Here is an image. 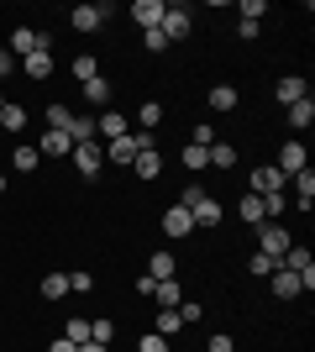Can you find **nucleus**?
Returning <instances> with one entry per match:
<instances>
[{
	"instance_id": "obj_1",
	"label": "nucleus",
	"mask_w": 315,
	"mask_h": 352,
	"mask_svg": "<svg viewBox=\"0 0 315 352\" xmlns=\"http://www.w3.org/2000/svg\"><path fill=\"white\" fill-rule=\"evenodd\" d=\"M142 147H158V137H152V132H126V137H116V142L105 147V158H110V163H126V168H132V158L142 153Z\"/></svg>"
},
{
	"instance_id": "obj_2",
	"label": "nucleus",
	"mask_w": 315,
	"mask_h": 352,
	"mask_svg": "<svg viewBox=\"0 0 315 352\" xmlns=\"http://www.w3.org/2000/svg\"><path fill=\"white\" fill-rule=\"evenodd\" d=\"M158 32L168 37V47L184 43V37L195 32V16H189V6H163V21H158Z\"/></svg>"
},
{
	"instance_id": "obj_3",
	"label": "nucleus",
	"mask_w": 315,
	"mask_h": 352,
	"mask_svg": "<svg viewBox=\"0 0 315 352\" xmlns=\"http://www.w3.org/2000/svg\"><path fill=\"white\" fill-rule=\"evenodd\" d=\"M69 158H74V168H79L84 179H95V174L105 168V147H100V142H74V153H69Z\"/></svg>"
},
{
	"instance_id": "obj_4",
	"label": "nucleus",
	"mask_w": 315,
	"mask_h": 352,
	"mask_svg": "<svg viewBox=\"0 0 315 352\" xmlns=\"http://www.w3.org/2000/svg\"><path fill=\"white\" fill-rule=\"evenodd\" d=\"M279 268H289V274H294L305 289H315V258H310L305 248H289L284 258H279Z\"/></svg>"
},
{
	"instance_id": "obj_5",
	"label": "nucleus",
	"mask_w": 315,
	"mask_h": 352,
	"mask_svg": "<svg viewBox=\"0 0 315 352\" xmlns=\"http://www.w3.org/2000/svg\"><path fill=\"white\" fill-rule=\"evenodd\" d=\"M105 16H110V6H105V0H95V6H74V11H69V21H74V32H100Z\"/></svg>"
},
{
	"instance_id": "obj_6",
	"label": "nucleus",
	"mask_w": 315,
	"mask_h": 352,
	"mask_svg": "<svg viewBox=\"0 0 315 352\" xmlns=\"http://www.w3.org/2000/svg\"><path fill=\"white\" fill-rule=\"evenodd\" d=\"M247 184H253V195H279L289 184L284 174H279V168H273V163H257L253 168V179H247Z\"/></svg>"
},
{
	"instance_id": "obj_7",
	"label": "nucleus",
	"mask_w": 315,
	"mask_h": 352,
	"mask_svg": "<svg viewBox=\"0 0 315 352\" xmlns=\"http://www.w3.org/2000/svg\"><path fill=\"white\" fill-rule=\"evenodd\" d=\"M257 236H263V248H257V252H268V258H284V252L294 248L289 232H284V226H273V221H268V226H257Z\"/></svg>"
},
{
	"instance_id": "obj_8",
	"label": "nucleus",
	"mask_w": 315,
	"mask_h": 352,
	"mask_svg": "<svg viewBox=\"0 0 315 352\" xmlns=\"http://www.w3.org/2000/svg\"><path fill=\"white\" fill-rule=\"evenodd\" d=\"M189 232H195V216H189L184 206H168V210H163V236H174V242H179V236H189Z\"/></svg>"
},
{
	"instance_id": "obj_9",
	"label": "nucleus",
	"mask_w": 315,
	"mask_h": 352,
	"mask_svg": "<svg viewBox=\"0 0 315 352\" xmlns=\"http://www.w3.org/2000/svg\"><path fill=\"white\" fill-rule=\"evenodd\" d=\"M273 168H279V174H300V168H310V163H305V142H284L279 147V163H273Z\"/></svg>"
},
{
	"instance_id": "obj_10",
	"label": "nucleus",
	"mask_w": 315,
	"mask_h": 352,
	"mask_svg": "<svg viewBox=\"0 0 315 352\" xmlns=\"http://www.w3.org/2000/svg\"><path fill=\"white\" fill-rule=\"evenodd\" d=\"M37 47H53L43 37V32H32V27H16L11 32V47H5V53H21V58H27V53H37Z\"/></svg>"
},
{
	"instance_id": "obj_11",
	"label": "nucleus",
	"mask_w": 315,
	"mask_h": 352,
	"mask_svg": "<svg viewBox=\"0 0 315 352\" xmlns=\"http://www.w3.org/2000/svg\"><path fill=\"white\" fill-rule=\"evenodd\" d=\"M37 153H43V158H69V153H74V142H69V132H53V126H47L43 142H37Z\"/></svg>"
},
{
	"instance_id": "obj_12",
	"label": "nucleus",
	"mask_w": 315,
	"mask_h": 352,
	"mask_svg": "<svg viewBox=\"0 0 315 352\" xmlns=\"http://www.w3.org/2000/svg\"><path fill=\"white\" fill-rule=\"evenodd\" d=\"M132 21L142 32H152L158 21H163V0H137V6H132Z\"/></svg>"
},
{
	"instance_id": "obj_13",
	"label": "nucleus",
	"mask_w": 315,
	"mask_h": 352,
	"mask_svg": "<svg viewBox=\"0 0 315 352\" xmlns=\"http://www.w3.org/2000/svg\"><path fill=\"white\" fill-rule=\"evenodd\" d=\"M132 168H137V179H158L163 174V153H158V147H142L132 158Z\"/></svg>"
},
{
	"instance_id": "obj_14",
	"label": "nucleus",
	"mask_w": 315,
	"mask_h": 352,
	"mask_svg": "<svg viewBox=\"0 0 315 352\" xmlns=\"http://www.w3.org/2000/svg\"><path fill=\"white\" fill-rule=\"evenodd\" d=\"M21 69H27V79H47V74H53V47L27 53V58H21Z\"/></svg>"
},
{
	"instance_id": "obj_15",
	"label": "nucleus",
	"mask_w": 315,
	"mask_h": 352,
	"mask_svg": "<svg viewBox=\"0 0 315 352\" xmlns=\"http://www.w3.org/2000/svg\"><path fill=\"white\" fill-rule=\"evenodd\" d=\"M0 132H5V137H16V132H27V105H16V100H5V111H0Z\"/></svg>"
},
{
	"instance_id": "obj_16",
	"label": "nucleus",
	"mask_w": 315,
	"mask_h": 352,
	"mask_svg": "<svg viewBox=\"0 0 315 352\" xmlns=\"http://www.w3.org/2000/svg\"><path fill=\"white\" fill-rule=\"evenodd\" d=\"M289 184H294V200H300V210H310V200H315V168L289 174Z\"/></svg>"
},
{
	"instance_id": "obj_17",
	"label": "nucleus",
	"mask_w": 315,
	"mask_h": 352,
	"mask_svg": "<svg viewBox=\"0 0 315 352\" xmlns=\"http://www.w3.org/2000/svg\"><path fill=\"white\" fill-rule=\"evenodd\" d=\"M273 95H279V100H284V105H294V100H305L310 89H305V79H300V74H284V79L273 85Z\"/></svg>"
},
{
	"instance_id": "obj_18",
	"label": "nucleus",
	"mask_w": 315,
	"mask_h": 352,
	"mask_svg": "<svg viewBox=\"0 0 315 352\" xmlns=\"http://www.w3.org/2000/svg\"><path fill=\"white\" fill-rule=\"evenodd\" d=\"M268 284H273V294H279V300H294V294L305 289V284L294 279V274H289V268H273V274H268Z\"/></svg>"
},
{
	"instance_id": "obj_19",
	"label": "nucleus",
	"mask_w": 315,
	"mask_h": 352,
	"mask_svg": "<svg viewBox=\"0 0 315 352\" xmlns=\"http://www.w3.org/2000/svg\"><path fill=\"white\" fill-rule=\"evenodd\" d=\"M179 274V263H174V252H152L148 258V279L158 284V279H174Z\"/></svg>"
},
{
	"instance_id": "obj_20",
	"label": "nucleus",
	"mask_w": 315,
	"mask_h": 352,
	"mask_svg": "<svg viewBox=\"0 0 315 352\" xmlns=\"http://www.w3.org/2000/svg\"><path fill=\"white\" fill-rule=\"evenodd\" d=\"M310 121H315V100L305 95V100L289 105V126H294V132H310Z\"/></svg>"
},
{
	"instance_id": "obj_21",
	"label": "nucleus",
	"mask_w": 315,
	"mask_h": 352,
	"mask_svg": "<svg viewBox=\"0 0 315 352\" xmlns=\"http://www.w3.org/2000/svg\"><path fill=\"white\" fill-rule=\"evenodd\" d=\"M95 132L116 142V137H126V132H132V126H126V116H121V111H100V126H95Z\"/></svg>"
},
{
	"instance_id": "obj_22",
	"label": "nucleus",
	"mask_w": 315,
	"mask_h": 352,
	"mask_svg": "<svg viewBox=\"0 0 315 352\" xmlns=\"http://www.w3.org/2000/svg\"><path fill=\"white\" fill-rule=\"evenodd\" d=\"M237 216L247 221V226H263V195L247 190V195H242V206H237Z\"/></svg>"
},
{
	"instance_id": "obj_23",
	"label": "nucleus",
	"mask_w": 315,
	"mask_h": 352,
	"mask_svg": "<svg viewBox=\"0 0 315 352\" xmlns=\"http://www.w3.org/2000/svg\"><path fill=\"white\" fill-rule=\"evenodd\" d=\"M152 300H158L163 310H179V279H158L152 284Z\"/></svg>"
},
{
	"instance_id": "obj_24",
	"label": "nucleus",
	"mask_w": 315,
	"mask_h": 352,
	"mask_svg": "<svg viewBox=\"0 0 315 352\" xmlns=\"http://www.w3.org/2000/svg\"><path fill=\"white\" fill-rule=\"evenodd\" d=\"M184 168H189V174H200V168H210V147H195V142H184Z\"/></svg>"
},
{
	"instance_id": "obj_25",
	"label": "nucleus",
	"mask_w": 315,
	"mask_h": 352,
	"mask_svg": "<svg viewBox=\"0 0 315 352\" xmlns=\"http://www.w3.org/2000/svg\"><path fill=\"white\" fill-rule=\"evenodd\" d=\"M84 100H90V105H95V111H100V105H105V100H110V79H105V74H95L90 85H84Z\"/></svg>"
},
{
	"instance_id": "obj_26",
	"label": "nucleus",
	"mask_w": 315,
	"mask_h": 352,
	"mask_svg": "<svg viewBox=\"0 0 315 352\" xmlns=\"http://www.w3.org/2000/svg\"><path fill=\"white\" fill-rule=\"evenodd\" d=\"M237 100H242V95L231 85H215V89H210V111H237Z\"/></svg>"
},
{
	"instance_id": "obj_27",
	"label": "nucleus",
	"mask_w": 315,
	"mask_h": 352,
	"mask_svg": "<svg viewBox=\"0 0 315 352\" xmlns=\"http://www.w3.org/2000/svg\"><path fill=\"white\" fill-rule=\"evenodd\" d=\"M69 121H74L69 105H63V100H47V126H53V132H69Z\"/></svg>"
},
{
	"instance_id": "obj_28",
	"label": "nucleus",
	"mask_w": 315,
	"mask_h": 352,
	"mask_svg": "<svg viewBox=\"0 0 315 352\" xmlns=\"http://www.w3.org/2000/svg\"><path fill=\"white\" fill-rule=\"evenodd\" d=\"M63 337L74 342V347H84V342H90V316H69V326H63Z\"/></svg>"
},
{
	"instance_id": "obj_29",
	"label": "nucleus",
	"mask_w": 315,
	"mask_h": 352,
	"mask_svg": "<svg viewBox=\"0 0 315 352\" xmlns=\"http://www.w3.org/2000/svg\"><path fill=\"white\" fill-rule=\"evenodd\" d=\"M11 163H16V168H21V174H32V168L43 163V153H37V147H32V142H21V147H16V153H11Z\"/></svg>"
},
{
	"instance_id": "obj_30",
	"label": "nucleus",
	"mask_w": 315,
	"mask_h": 352,
	"mask_svg": "<svg viewBox=\"0 0 315 352\" xmlns=\"http://www.w3.org/2000/svg\"><path fill=\"white\" fill-rule=\"evenodd\" d=\"M69 142H95V116H74L69 121Z\"/></svg>"
},
{
	"instance_id": "obj_31",
	"label": "nucleus",
	"mask_w": 315,
	"mask_h": 352,
	"mask_svg": "<svg viewBox=\"0 0 315 352\" xmlns=\"http://www.w3.org/2000/svg\"><path fill=\"white\" fill-rule=\"evenodd\" d=\"M63 294H69V274H47V279H43V300H53V305H58Z\"/></svg>"
},
{
	"instance_id": "obj_32",
	"label": "nucleus",
	"mask_w": 315,
	"mask_h": 352,
	"mask_svg": "<svg viewBox=\"0 0 315 352\" xmlns=\"http://www.w3.org/2000/svg\"><path fill=\"white\" fill-rule=\"evenodd\" d=\"M137 121H142V132H152V126L163 121V105H158V100H142V105H137Z\"/></svg>"
},
{
	"instance_id": "obj_33",
	"label": "nucleus",
	"mask_w": 315,
	"mask_h": 352,
	"mask_svg": "<svg viewBox=\"0 0 315 352\" xmlns=\"http://www.w3.org/2000/svg\"><path fill=\"white\" fill-rule=\"evenodd\" d=\"M237 163V147L231 142H210V168H231Z\"/></svg>"
},
{
	"instance_id": "obj_34",
	"label": "nucleus",
	"mask_w": 315,
	"mask_h": 352,
	"mask_svg": "<svg viewBox=\"0 0 315 352\" xmlns=\"http://www.w3.org/2000/svg\"><path fill=\"white\" fill-rule=\"evenodd\" d=\"M189 216H195V226H215V221H221V206H215V200H200Z\"/></svg>"
},
{
	"instance_id": "obj_35",
	"label": "nucleus",
	"mask_w": 315,
	"mask_h": 352,
	"mask_svg": "<svg viewBox=\"0 0 315 352\" xmlns=\"http://www.w3.org/2000/svg\"><path fill=\"white\" fill-rule=\"evenodd\" d=\"M110 337H116V321H105V316H95V321H90V342L110 347Z\"/></svg>"
},
{
	"instance_id": "obj_36",
	"label": "nucleus",
	"mask_w": 315,
	"mask_h": 352,
	"mask_svg": "<svg viewBox=\"0 0 315 352\" xmlns=\"http://www.w3.org/2000/svg\"><path fill=\"white\" fill-rule=\"evenodd\" d=\"M179 310H158V321H152V331H158V337H174V331H179Z\"/></svg>"
},
{
	"instance_id": "obj_37",
	"label": "nucleus",
	"mask_w": 315,
	"mask_h": 352,
	"mask_svg": "<svg viewBox=\"0 0 315 352\" xmlns=\"http://www.w3.org/2000/svg\"><path fill=\"white\" fill-rule=\"evenodd\" d=\"M95 74H100V69H95V58H90V53H79V58H74V79H79V85H90Z\"/></svg>"
},
{
	"instance_id": "obj_38",
	"label": "nucleus",
	"mask_w": 315,
	"mask_h": 352,
	"mask_svg": "<svg viewBox=\"0 0 315 352\" xmlns=\"http://www.w3.org/2000/svg\"><path fill=\"white\" fill-rule=\"evenodd\" d=\"M247 268H253L257 279H268L273 268H279V258H268V252H253V263H247Z\"/></svg>"
},
{
	"instance_id": "obj_39",
	"label": "nucleus",
	"mask_w": 315,
	"mask_h": 352,
	"mask_svg": "<svg viewBox=\"0 0 315 352\" xmlns=\"http://www.w3.org/2000/svg\"><path fill=\"white\" fill-rule=\"evenodd\" d=\"M200 200H210V195H205V184H184V195H179V206H184V210H195Z\"/></svg>"
},
{
	"instance_id": "obj_40",
	"label": "nucleus",
	"mask_w": 315,
	"mask_h": 352,
	"mask_svg": "<svg viewBox=\"0 0 315 352\" xmlns=\"http://www.w3.org/2000/svg\"><path fill=\"white\" fill-rule=\"evenodd\" d=\"M284 206H289V200H284V190H279V195H263V216H284Z\"/></svg>"
},
{
	"instance_id": "obj_41",
	"label": "nucleus",
	"mask_w": 315,
	"mask_h": 352,
	"mask_svg": "<svg viewBox=\"0 0 315 352\" xmlns=\"http://www.w3.org/2000/svg\"><path fill=\"white\" fill-rule=\"evenodd\" d=\"M137 352H168V337H158V331H148V337L137 342Z\"/></svg>"
},
{
	"instance_id": "obj_42",
	"label": "nucleus",
	"mask_w": 315,
	"mask_h": 352,
	"mask_svg": "<svg viewBox=\"0 0 315 352\" xmlns=\"http://www.w3.org/2000/svg\"><path fill=\"white\" fill-rule=\"evenodd\" d=\"M69 289H74V294H90V289H95V279L84 274V268H79V274H69Z\"/></svg>"
},
{
	"instance_id": "obj_43",
	"label": "nucleus",
	"mask_w": 315,
	"mask_h": 352,
	"mask_svg": "<svg viewBox=\"0 0 315 352\" xmlns=\"http://www.w3.org/2000/svg\"><path fill=\"white\" fill-rule=\"evenodd\" d=\"M205 352H237V342L226 337V331H215V337H210V342H205Z\"/></svg>"
},
{
	"instance_id": "obj_44",
	"label": "nucleus",
	"mask_w": 315,
	"mask_h": 352,
	"mask_svg": "<svg viewBox=\"0 0 315 352\" xmlns=\"http://www.w3.org/2000/svg\"><path fill=\"white\" fill-rule=\"evenodd\" d=\"M142 43H148V53H163V47H168V37H163L158 27H152V32H142Z\"/></svg>"
},
{
	"instance_id": "obj_45",
	"label": "nucleus",
	"mask_w": 315,
	"mask_h": 352,
	"mask_svg": "<svg viewBox=\"0 0 315 352\" xmlns=\"http://www.w3.org/2000/svg\"><path fill=\"white\" fill-rule=\"evenodd\" d=\"M257 16H268V11H263V0H242V21H257Z\"/></svg>"
},
{
	"instance_id": "obj_46",
	"label": "nucleus",
	"mask_w": 315,
	"mask_h": 352,
	"mask_svg": "<svg viewBox=\"0 0 315 352\" xmlns=\"http://www.w3.org/2000/svg\"><path fill=\"white\" fill-rule=\"evenodd\" d=\"M257 32H263V21H237V37H247V43H253Z\"/></svg>"
},
{
	"instance_id": "obj_47",
	"label": "nucleus",
	"mask_w": 315,
	"mask_h": 352,
	"mask_svg": "<svg viewBox=\"0 0 315 352\" xmlns=\"http://www.w3.org/2000/svg\"><path fill=\"white\" fill-rule=\"evenodd\" d=\"M200 316H205V305H179V321H184V326L200 321Z\"/></svg>"
},
{
	"instance_id": "obj_48",
	"label": "nucleus",
	"mask_w": 315,
	"mask_h": 352,
	"mask_svg": "<svg viewBox=\"0 0 315 352\" xmlns=\"http://www.w3.org/2000/svg\"><path fill=\"white\" fill-rule=\"evenodd\" d=\"M11 74V53H5V43H0V79Z\"/></svg>"
},
{
	"instance_id": "obj_49",
	"label": "nucleus",
	"mask_w": 315,
	"mask_h": 352,
	"mask_svg": "<svg viewBox=\"0 0 315 352\" xmlns=\"http://www.w3.org/2000/svg\"><path fill=\"white\" fill-rule=\"evenodd\" d=\"M53 352H79V347H74L69 337H58V342H53Z\"/></svg>"
},
{
	"instance_id": "obj_50",
	"label": "nucleus",
	"mask_w": 315,
	"mask_h": 352,
	"mask_svg": "<svg viewBox=\"0 0 315 352\" xmlns=\"http://www.w3.org/2000/svg\"><path fill=\"white\" fill-rule=\"evenodd\" d=\"M79 352H110V347H100V342H84V347H79Z\"/></svg>"
},
{
	"instance_id": "obj_51",
	"label": "nucleus",
	"mask_w": 315,
	"mask_h": 352,
	"mask_svg": "<svg viewBox=\"0 0 315 352\" xmlns=\"http://www.w3.org/2000/svg\"><path fill=\"white\" fill-rule=\"evenodd\" d=\"M0 195H5V174H0Z\"/></svg>"
},
{
	"instance_id": "obj_52",
	"label": "nucleus",
	"mask_w": 315,
	"mask_h": 352,
	"mask_svg": "<svg viewBox=\"0 0 315 352\" xmlns=\"http://www.w3.org/2000/svg\"><path fill=\"white\" fill-rule=\"evenodd\" d=\"M0 111H5V95H0Z\"/></svg>"
}]
</instances>
